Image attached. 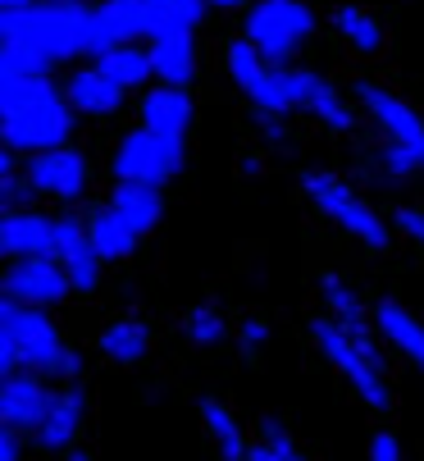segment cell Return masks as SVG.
<instances>
[{
  "mask_svg": "<svg viewBox=\"0 0 424 461\" xmlns=\"http://www.w3.org/2000/svg\"><path fill=\"white\" fill-rule=\"evenodd\" d=\"M0 128H5V147L14 151H55L68 142L74 105L46 78L0 74Z\"/></svg>",
  "mask_w": 424,
  "mask_h": 461,
  "instance_id": "6da1fadb",
  "label": "cell"
},
{
  "mask_svg": "<svg viewBox=\"0 0 424 461\" xmlns=\"http://www.w3.org/2000/svg\"><path fill=\"white\" fill-rule=\"evenodd\" d=\"M50 375V379H74L83 357L59 339V329L50 324V315L41 306H23L14 297L0 302V375Z\"/></svg>",
  "mask_w": 424,
  "mask_h": 461,
  "instance_id": "7a4b0ae2",
  "label": "cell"
},
{
  "mask_svg": "<svg viewBox=\"0 0 424 461\" xmlns=\"http://www.w3.org/2000/svg\"><path fill=\"white\" fill-rule=\"evenodd\" d=\"M87 23H92V10L83 0H37L28 10L0 14V37L59 64L87 50Z\"/></svg>",
  "mask_w": 424,
  "mask_h": 461,
  "instance_id": "3957f363",
  "label": "cell"
},
{
  "mask_svg": "<svg viewBox=\"0 0 424 461\" xmlns=\"http://www.w3.org/2000/svg\"><path fill=\"white\" fill-rule=\"evenodd\" d=\"M315 343L320 352L329 357V366L361 393L365 407L383 411L388 407V379H383V357H379V343H361V339H351L342 324L333 320H315Z\"/></svg>",
  "mask_w": 424,
  "mask_h": 461,
  "instance_id": "277c9868",
  "label": "cell"
},
{
  "mask_svg": "<svg viewBox=\"0 0 424 461\" xmlns=\"http://www.w3.org/2000/svg\"><path fill=\"white\" fill-rule=\"evenodd\" d=\"M315 32V10L306 0H256L247 14V41L269 59V64H288L293 50Z\"/></svg>",
  "mask_w": 424,
  "mask_h": 461,
  "instance_id": "5b68a950",
  "label": "cell"
},
{
  "mask_svg": "<svg viewBox=\"0 0 424 461\" xmlns=\"http://www.w3.org/2000/svg\"><path fill=\"white\" fill-rule=\"evenodd\" d=\"M183 169V138L169 133H151V128H137L128 133L114 151V174L119 183H151L160 187L165 178H174Z\"/></svg>",
  "mask_w": 424,
  "mask_h": 461,
  "instance_id": "8992f818",
  "label": "cell"
},
{
  "mask_svg": "<svg viewBox=\"0 0 424 461\" xmlns=\"http://www.w3.org/2000/svg\"><path fill=\"white\" fill-rule=\"evenodd\" d=\"M306 196H311V202H315L333 224H342L347 233H356L365 247H383V242H388L383 220L365 206V196H361V192H351L342 178L315 169V174H306Z\"/></svg>",
  "mask_w": 424,
  "mask_h": 461,
  "instance_id": "52a82bcc",
  "label": "cell"
},
{
  "mask_svg": "<svg viewBox=\"0 0 424 461\" xmlns=\"http://www.w3.org/2000/svg\"><path fill=\"white\" fill-rule=\"evenodd\" d=\"M356 101H361L365 114L383 128V142L406 147V151L415 156L419 174H424V119H419L401 96H392V92H383V87H374V83H356Z\"/></svg>",
  "mask_w": 424,
  "mask_h": 461,
  "instance_id": "ba28073f",
  "label": "cell"
},
{
  "mask_svg": "<svg viewBox=\"0 0 424 461\" xmlns=\"http://www.w3.org/2000/svg\"><path fill=\"white\" fill-rule=\"evenodd\" d=\"M68 288H74L68 284V270L55 256H23L5 275V297H14L23 306H55Z\"/></svg>",
  "mask_w": 424,
  "mask_h": 461,
  "instance_id": "9c48e42d",
  "label": "cell"
},
{
  "mask_svg": "<svg viewBox=\"0 0 424 461\" xmlns=\"http://www.w3.org/2000/svg\"><path fill=\"white\" fill-rule=\"evenodd\" d=\"M23 174L41 196H55V202H78V196L87 192V160L78 151H68V147L37 151L23 165Z\"/></svg>",
  "mask_w": 424,
  "mask_h": 461,
  "instance_id": "30bf717a",
  "label": "cell"
},
{
  "mask_svg": "<svg viewBox=\"0 0 424 461\" xmlns=\"http://www.w3.org/2000/svg\"><path fill=\"white\" fill-rule=\"evenodd\" d=\"M137 37H151L147 5H141V0H101L92 10V23H87V50L92 55H105L123 41H137Z\"/></svg>",
  "mask_w": 424,
  "mask_h": 461,
  "instance_id": "8fae6325",
  "label": "cell"
},
{
  "mask_svg": "<svg viewBox=\"0 0 424 461\" xmlns=\"http://www.w3.org/2000/svg\"><path fill=\"white\" fill-rule=\"evenodd\" d=\"M55 260L68 270V284L78 293H92L101 284V251L92 247V233H87V220L78 215H64L55 220Z\"/></svg>",
  "mask_w": 424,
  "mask_h": 461,
  "instance_id": "7c38bea8",
  "label": "cell"
},
{
  "mask_svg": "<svg viewBox=\"0 0 424 461\" xmlns=\"http://www.w3.org/2000/svg\"><path fill=\"white\" fill-rule=\"evenodd\" d=\"M46 402L50 393L37 384V375H10L5 388H0V420H5V429H19V434H37L41 416H46Z\"/></svg>",
  "mask_w": 424,
  "mask_h": 461,
  "instance_id": "4fadbf2b",
  "label": "cell"
},
{
  "mask_svg": "<svg viewBox=\"0 0 424 461\" xmlns=\"http://www.w3.org/2000/svg\"><path fill=\"white\" fill-rule=\"evenodd\" d=\"M0 251L23 260V256H55V220L37 211H5L0 220Z\"/></svg>",
  "mask_w": 424,
  "mask_h": 461,
  "instance_id": "5bb4252c",
  "label": "cell"
},
{
  "mask_svg": "<svg viewBox=\"0 0 424 461\" xmlns=\"http://www.w3.org/2000/svg\"><path fill=\"white\" fill-rule=\"evenodd\" d=\"M374 329H379V339L392 348V352H401L410 366H424V324L401 306V302H379L374 306Z\"/></svg>",
  "mask_w": 424,
  "mask_h": 461,
  "instance_id": "9a60e30c",
  "label": "cell"
},
{
  "mask_svg": "<svg viewBox=\"0 0 424 461\" xmlns=\"http://www.w3.org/2000/svg\"><path fill=\"white\" fill-rule=\"evenodd\" d=\"M141 123L151 128V133H169V138H183L187 123H192V101L183 87H151L147 101H141Z\"/></svg>",
  "mask_w": 424,
  "mask_h": 461,
  "instance_id": "2e32d148",
  "label": "cell"
},
{
  "mask_svg": "<svg viewBox=\"0 0 424 461\" xmlns=\"http://www.w3.org/2000/svg\"><path fill=\"white\" fill-rule=\"evenodd\" d=\"M78 425H83V393L78 388H55L50 402H46V416L37 425V438L46 447H64V443H74Z\"/></svg>",
  "mask_w": 424,
  "mask_h": 461,
  "instance_id": "e0dca14e",
  "label": "cell"
},
{
  "mask_svg": "<svg viewBox=\"0 0 424 461\" xmlns=\"http://www.w3.org/2000/svg\"><path fill=\"white\" fill-rule=\"evenodd\" d=\"M64 96L83 114H114L123 105V87H114L101 69H78L74 78L64 83Z\"/></svg>",
  "mask_w": 424,
  "mask_h": 461,
  "instance_id": "ac0fdd59",
  "label": "cell"
},
{
  "mask_svg": "<svg viewBox=\"0 0 424 461\" xmlns=\"http://www.w3.org/2000/svg\"><path fill=\"white\" fill-rule=\"evenodd\" d=\"M96 69L114 83V87H147V78L156 74V59H151V50L147 46H132V41H123V46H114V50H105V55H96Z\"/></svg>",
  "mask_w": 424,
  "mask_h": 461,
  "instance_id": "d6986e66",
  "label": "cell"
},
{
  "mask_svg": "<svg viewBox=\"0 0 424 461\" xmlns=\"http://www.w3.org/2000/svg\"><path fill=\"white\" fill-rule=\"evenodd\" d=\"M87 233H92V247H96L105 260L132 256V251H137V238H141L114 206H96V211L87 215Z\"/></svg>",
  "mask_w": 424,
  "mask_h": 461,
  "instance_id": "ffe728a7",
  "label": "cell"
},
{
  "mask_svg": "<svg viewBox=\"0 0 424 461\" xmlns=\"http://www.w3.org/2000/svg\"><path fill=\"white\" fill-rule=\"evenodd\" d=\"M297 105L311 110L315 119H324L329 128H338V133H347V128H351V110L342 105V96L320 74H311V69H297Z\"/></svg>",
  "mask_w": 424,
  "mask_h": 461,
  "instance_id": "44dd1931",
  "label": "cell"
},
{
  "mask_svg": "<svg viewBox=\"0 0 424 461\" xmlns=\"http://www.w3.org/2000/svg\"><path fill=\"white\" fill-rule=\"evenodd\" d=\"M151 59H156V78H165L169 87H183L196 74V46L192 32H165L151 41Z\"/></svg>",
  "mask_w": 424,
  "mask_h": 461,
  "instance_id": "7402d4cb",
  "label": "cell"
},
{
  "mask_svg": "<svg viewBox=\"0 0 424 461\" xmlns=\"http://www.w3.org/2000/svg\"><path fill=\"white\" fill-rule=\"evenodd\" d=\"M110 206L137 229V233H151L160 224V187L151 183H119L110 192Z\"/></svg>",
  "mask_w": 424,
  "mask_h": 461,
  "instance_id": "603a6c76",
  "label": "cell"
},
{
  "mask_svg": "<svg viewBox=\"0 0 424 461\" xmlns=\"http://www.w3.org/2000/svg\"><path fill=\"white\" fill-rule=\"evenodd\" d=\"M324 302H329V320L333 324H342L351 339H361V343H374V334H370V320H365V306H361V297L351 293L342 279H324Z\"/></svg>",
  "mask_w": 424,
  "mask_h": 461,
  "instance_id": "cb8c5ba5",
  "label": "cell"
},
{
  "mask_svg": "<svg viewBox=\"0 0 424 461\" xmlns=\"http://www.w3.org/2000/svg\"><path fill=\"white\" fill-rule=\"evenodd\" d=\"M201 416H205V429H210V438H215V447L224 452V461H247L251 456V443H247V434H242V425H238V416L229 407H220L215 398H205Z\"/></svg>",
  "mask_w": 424,
  "mask_h": 461,
  "instance_id": "d4e9b609",
  "label": "cell"
},
{
  "mask_svg": "<svg viewBox=\"0 0 424 461\" xmlns=\"http://www.w3.org/2000/svg\"><path fill=\"white\" fill-rule=\"evenodd\" d=\"M147 5V23H151V37H165V32H192L205 14V0H141Z\"/></svg>",
  "mask_w": 424,
  "mask_h": 461,
  "instance_id": "484cf974",
  "label": "cell"
},
{
  "mask_svg": "<svg viewBox=\"0 0 424 461\" xmlns=\"http://www.w3.org/2000/svg\"><path fill=\"white\" fill-rule=\"evenodd\" d=\"M147 343H151V334H147V324L141 320H114V324H105V334H101V352L110 357V361H137V357H147Z\"/></svg>",
  "mask_w": 424,
  "mask_h": 461,
  "instance_id": "4316f807",
  "label": "cell"
},
{
  "mask_svg": "<svg viewBox=\"0 0 424 461\" xmlns=\"http://www.w3.org/2000/svg\"><path fill=\"white\" fill-rule=\"evenodd\" d=\"M229 69H233V78L242 83V92L256 101L274 64H269V59H265V55H260V50H256V46L242 37V41H233V46H229Z\"/></svg>",
  "mask_w": 424,
  "mask_h": 461,
  "instance_id": "83f0119b",
  "label": "cell"
},
{
  "mask_svg": "<svg viewBox=\"0 0 424 461\" xmlns=\"http://www.w3.org/2000/svg\"><path fill=\"white\" fill-rule=\"evenodd\" d=\"M333 28L356 46V50H365V55H374L379 46H383V28H379V19L374 14H365L361 5H342L338 14H333Z\"/></svg>",
  "mask_w": 424,
  "mask_h": 461,
  "instance_id": "f1b7e54d",
  "label": "cell"
},
{
  "mask_svg": "<svg viewBox=\"0 0 424 461\" xmlns=\"http://www.w3.org/2000/svg\"><path fill=\"white\" fill-rule=\"evenodd\" d=\"M247 461H306V456L293 447L288 429H283L278 420H265V429H260V438L251 443V456H247Z\"/></svg>",
  "mask_w": 424,
  "mask_h": 461,
  "instance_id": "f546056e",
  "label": "cell"
},
{
  "mask_svg": "<svg viewBox=\"0 0 424 461\" xmlns=\"http://www.w3.org/2000/svg\"><path fill=\"white\" fill-rule=\"evenodd\" d=\"M187 334H192V343H201V348H210V343H220L229 329H224V315L215 311V306H196L192 311V320H187Z\"/></svg>",
  "mask_w": 424,
  "mask_h": 461,
  "instance_id": "4dcf8cb0",
  "label": "cell"
},
{
  "mask_svg": "<svg viewBox=\"0 0 424 461\" xmlns=\"http://www.w3.org/2000/svg\"><path fill=\"white\" fill-rule=\"evenodd\" d=\"M37 196V187L28 183V174H14V178H0V206L5 211H28V202Z\"/></svg>",
  "mask_w": 424,
  "mask_h": 461,
  "instance_id": "1f68e13d",
  "label": "cell"
},
{
  "mask_svg": "<svg viewBox=\"0 0 424 461\" xmlns=\"http://www.w3.org/2000/svg\"><path fill=\"white\" fill-rule=\"evenodd\" d=\"M397 229H401L410 242H419V247H424V211H415V206L397 211Z\"/></svg>",
  "mask_w": 424,
  "mask_h": 461,
  "instance_id": "d6a6232c",
  "label": "cell"
},
{
  "mask_svg": "<svg viewBox=\"0 0 424 461\" xmlns=\"http://www.w3.org/2000/svg\"><path fill=\"white\" fill-rule=\"evenodd\" d=\"M265 339H269V329H265L260 320H247V324L238 329V343H242V352H260V348H265Z\"/></svg>",
  "mask_w": 424,
  "mask_h": 461,
  "instance_id": "836d02e7",
  "label": "cell"
},
{
  "mask_svg": "<svg viewBox=\"0 0 424 461\" xmlns=\"http://www.w3.org/2000/svg\"><path fill=\"white\" fill-rule=\"evenodd\" d=\"M370 461H401V443H397L392 434H379V438L370 443Z\"/></svg>",
  "mask_w": 424,
  "mask_h": 461,
  "instance_id": "e575fe53",
  "label": "cell"
},
{
  "mask_svg": "<svg viewBox=\"0 0 424 461\" xmlns=\"http://www.w3.org/2000/svg\"><path fill=\"white\" fill-rule=\"evenodd\" d=\"M0 461H19V429H0Z\"/></svg>",
  "mask_w": 424,
  "mask_h": 461,
  "instance_id": "d590c367",
  "label": "cell"
},
{
  "mask_svg": "<svg viewBox=\"0 0 424 461\" xmlns=\"http://www.w3.org/2000/svg\"><path fill=\"white\" fill-rule=\"evenodd\" d=\"M14 174H19V151L5 147V151H0V178H14Z\"/></svg>",
  "mask_w": 424,
  "mask_h": 461,
  "instance_id": "8d00e7d4",
  "label": "cell"
},
{
  "mask_svg": "<svg viewBox=\"0 0 424 461\" xmlns=\"http://www.w3.org/2000/svg\"><path fill=\"white\" fill-rule=\"evenodd\" d=\"M265 138H269V142H283V123H278V114H265Z\"/></svg>",
  "mask_w": 424,
  "mask_h": 461,
  "instance_id": "74e56055",
  "label": "cell"
},
{
  "mask_svg": "<svg viewBox=\"0 0 424 461\" xmlns=\"http://www.w3.org/2000/svg\"><path fill=\"white\" fill-rule=\"evenodd\" d=\"M205 5H220V10H238V5H256V0H205Z\"/></svg>",
  "mask_w": 424,
  "mask_h": 461,
  "instance_id": "f35d334b",
  "label": "cell"
},
{
  "mask_svg": "<svg viewBox=\"0 0 424 461\" xmlns=\"http://www.w3.org/2000/svg\"><path fill=\"white\" fill-rule=\"evenodd\" d=\"M28 5H37V0H0V10H28Z\"/></svg>",
  "mask_w": 424,
  "mask_h": 461,
  "instance_id": "ab89813d",
  "label": "cell"
},
{
  "mask_svg": "<svg viewBox=\"0 0 424 461\" xmlns=\"http://www.w3.org/2000/svg\"><path fill=\"white\" fill-rule=\"evenodd\" d=\"M68 461H87V456H83V452H74V456H68Z\"/></svg>",
  "mask_w": 424,
  "mask_h": 461,
  "instance_id": "60d3db41",
  "label": "cell"
}]
</instances>
